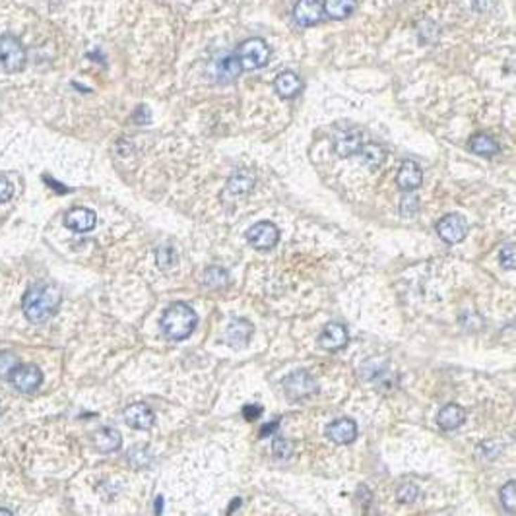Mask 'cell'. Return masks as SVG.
<instances>
[{"label": "cell", "mask_w": 516, "mask_h": 516, "mask_svg": "<svg viewBox=\"0 0 516 516\" xmlns=\"http://www.w3.org/2000/svg\"><path fill=\"white\" fill-rule=\"evenodd\" d=\"M63 303V291L58 285L49 282H37L27 288L22 299V311L30 323H47L51 316L57 315Z\"/></svg>", "instance_id": "cell-1"}, {"label": "cell", "mask_w": 516, "mask_h": 516, "mask_svg": "<svg viewBox=\"0 0 516 516\" xmlns=\"http://www.w3.org/2000/svg\"><path fill=\"white\" fill-rule=\"evenodd\" d=\"M198 316L194 309L186 303H173V305L163 313L162 316V330L173 342L186 340L193 330L196 328Z\"/></svg>", "instance_id": "cell-2"}, {"label": "cell", "mask_w": 516, "mask_h": 516, "mask_svg": "<svg viewBox=\"0 0 516 516\" xmlns=\"http://www.w3.org/2000/svg\"><path fill=\"white\" fill-rule=\"evenodd\" d=\"M235 55L239 58L243 70H258L264 68L270 60V47L262 37H250L237 47Z\"/></svg>", "instance_id": "cell-3"}, {"label": "cell", "mask_w": 516, "mask_h": 516, "mask_svg": "<svg viewBox=\"0 0 516 516\" xmlns=\"http://www.w3.org/2000/svg\"><path fill=\"white\" fill-rule=\"evenodd\" d=\"M25 55L24 45L14 35H0V70L2 72H20L24 70Z\"/></svg>", "instance_id": "cell-4"}, {"label": "cell", "mask_w": 516, "mask_h": 516, "mask_svg": "<svg viewBox=\"0 0 516 516\" xmlns=\"http://www.w3.org/2000/svg\"><path fill=\"white\" fill-rule=\"evenodd\" d=\"M283 390L291 400H307L316 394V380L307 371H293L283 380Z\"/></svg>", "instance_id": "cell-5"}, {"label": "cell", "mask_w": 516, "mask_h": 516, "mask_svg": "<svg viewBox=\"0 0 516 516\" xmlns=\"http://www.w3.org/2000/svg\"><path fill=\"white\" fill-rule=\"evenodd\" d=\"M8 380L22 394H33L43 382V373L37 365H18L8 375Z\"/></svg>", "instance_id": "cell-6"}, {"label": "cell", "mask_w": 516, "mask_h": 516, "mask_svg": "<svg viewBox=\"0 0 516 516\" xmlns=\"http://www.w3.org/2000/svg\"><path fill=\"white\" fill-rule=\"evenodd\" d=\"M247 241H249L250 247L258 250L274 249L280 241V229L270 221H260L247 231Z\"/></svg>", "instance_id": "cell-7"}, {"label": "cell", "mask_w": 516, "mask_h": 516, "mask_svg": "<svg viewBox=\"0 0 516 516\" xmlns=\"http://www.w3.org/2000/svg\"><path fill=\"white\" fill-rule=\"evenodd\" d=\"M437 233L441 235V239L444 243L456 245V243L466 239V235H468V221L462 218L460 214H446L444 218L439 219Z\"/></svg>", "instance_id": "cell-8"}, {"label": "cell", "mask_w": 516, "mask_h": 516, "mask_svg": "<svg viewBox=\"0 0 516 516\" xmlns=\"http://www.w3.org/2000/svg\"><path fill=\"white\" fill-rule=\"evenodd\" d=\"M365 144V134L359 129H346L338 130L334 134V152L338 153L340 157H351Z\"/></svg>", "instance_id": "cell-9"}, {"label": "cell", "mask_w": 516, "mask_h": 516, "mask_svg": "<svg viewBox=\"0 0 516 516\" xmlns=\"http://www.w3.org/2000/svg\"><path fill=\"white\" fill-rule=\"evenodd\" d=\"M347 342H349V334L342 323L326 324L321 332V338H318V344L326 351H338V349L347 346Z\"/></svg>", "instance_id": "cell-10"}, {"label": "cell", "mask_w": 516, "mask_h": 516, "mask_svg": "<svg viewBox=\"0 0 516 516\" xmlns=\"http://www.w3.org/2000/svg\"><path fill=\"white\" fill-rule=\"evenodd\" d=\"M324 12L321 0H297V4L293 6V18L303 27H311V25L318 24Z\"/></svg>", "instance_id": "cell-11"}, {"label": "cell", "mask_w": 516, "mask_h": 516, "mask_svg": "<svg viewBox=\"0 0 516 516\" xmlns=\"http://www.w3.org/2000/svg\"><path fill=\"white\" fill-rule=\"evenodd\" d=\"M252 332L254 326L247 321V318H233L229 326H227L226 340L227 344L235 349H241V347L249 346L250 338H252Z\"/></svg>", "instance_id": "cell-12"}, {"label": "cell", "mask_w": 516, "mask_h": 516, "mask_svg": "<svg viewBox=\"0 0 516 516\" xmlns=\"http://www.w3.org/2000/svg\"><path fill=\"white\" fill-rule=\"evenodd\" d=\"M96 212L89 210V208H72V210L66 212L65 216V226L76 233H88L96 227Z\"/></svg>", "instance_id": "cell-13"}, {"label": "cell", "mask_w": 516, "mask_h": 516, "mask_svg": "<svg viewBox=\"0 0 516 516\" xmlns=\"http://www.w3.org/2000/svg\"><path fill=\"white\" fill-rule=\"evenodd\" d=\"M326 437L336 444H351L357 439V423L349 418H342L328 425Z\"/></svg>", "instance_id": "cell-14"}, {"label": "cell", "mask_w": 516, "mask_h": 516, "mask_svg": "<svg viewBox=\"0 0 516 516\" xmlns=\"http://www.w3.org/2000/svg\"><path fill=\"white\" fill-rule=\"evenodd\" d=\"M124 421L129 423L132 429H150L155 423V415L150 410V406H146L142 402L130 404L129 408L124 410Z\"/></svg>", "instance_id": "cell-15"}, {"label": "cell", "mask_w": 516, "mask_h": 516, "mask_svg": "<svg viewBox=\"0 0 516 516\" xmlns=\"http://www.w3.org/2000/svg\"><path fill=\"white\" fill-rule=\"evenodd\" d=\"M421 183H423V171L420 165L415 162H404L396 175V185L406 193H410V191L420 188Z\"/></svg>", "instance_id": "cell-16"}, {"label": "cell", "mask_w": 516, "mask_h": 516, "mask_svg": "<svg viewBox=\"0 0 516 516\" xmlns=\"http://www.w3.org/2000/svg\"><path fill=\"white\" fill-rule=\"evenodd\" d=\"M274 89L276 93L283 99H293L301 93L303 89V82L299 78L297 74L291 72V70H283L276 76L274 80Z\"/></svg>", "instance_id": "cell-17"}, {"label": "cell", "mask_w": 516, "mask_h": 516, "mask_svg": "<svg viewBox=\"0 0 516 516\" xmlns=\"http://www.w3.org/2000/svg\"><path fill=\"white\" fill-rule=\"evenodd\" d=\"M439 427L443 431H454L466 421V410H462L458 404H446L439 413Z\"/></svg>", "instance_id": "cell-18"}, {"label": "cell", "mask_w": 516, "mask_h": 516, "mask_svg": "<svg viewBox=\"0 0 516 516\" xmlns=\"http://www.w3.org/2000/svg\"><path fill=\"white\" fill-rule=\"evenodd\" d=\"M324 16L330 20H346L357 8V0H321Z\"/></svg>", "instance_id": "cell-19"}, {"label": "cell", "mask_w": 516, "mask_h": 516, "mask_svg": "<svg viewBox=\"0 0 516 516\" xmlns=\"http://www.w3.org/2000/svg\"><path fill=\"white\" fill-rule=\"evenodd\" d=\"M93 443H96L97 451L115 452L121 449L122 437L117 429L105 427V429H101L99 433H96V437H93Z\"/></svg>", "instance_id": "cell-20"}, {"label": "cell", "mask_w": 516, "mask_h": 516, "mask_svg": "<svg viewBox=\"0 0 516 516\" xmlns=\"http://www.w3.org/2000/svg\"><path fill=\"white\" fill-rule=\"evenodd\" d=\"M241 65H239V58L235 53L231 55H226L218 60L216 65V74L221 82H233L239 74H241Z\"/></svg>", "instance_id": "cell-21"}, {"label": "cell", "mask_w": 516, "mask_h": 516, "mask_svg": "<svg viewBox=\"0 0 516 516\" xmlns=\"http://www.w3.org/2000/svg\"><path fill=\"white\" fill-rule=\"evenodd\" d=\"M470 150L477 155H484V157H491V155H497L501 152L499 144L493 140L491 136H487V134H474V136L470 138Z\"/></svg>", "instance_id": "cell-22"}, {"label": "cell", "mask_w": 516, "mask_h": 516, "mask_svg": "<svg viewBox=\"0 0 516 516\" xmlns=\"http://www.w3.org/2000/svg\"><path fill=\"white\" fill-rule=\"evenodd\" d=\"M359 155H361V160H363V163L369 167V169H379L380 165L385 163V160H387L385 148L379 144H375V142H367V144H363V148L359 150Z\"/></svg>", "instance_id": "cell-23"}, {"label": "cell", "mask_w": 516, "mask_h": 516, "mask_svg": "<svg viewBox=\"0 0 516 516\" xmlns=\"http://www.w3.org/2000/svg\"><path fill=\"white\" fill-rule=\"evenodd\" d=\"M252 186H254V179L250 177L249 173L239 171V173H235L233 177L229 179V183H227V194H231L235 198L237 196H247Z\"/></svg>", "instance_id": "cell-24"}, {"label": "cell", "mask_w": 516, "mask_h": 516, "mask_svg": "<svg viewBox=\"0 0 516 516\" xmlns=\"http://www.w3.org/2000/svg\"><path fill=\"white\" fill-rule=\"evenodd\" d=\"M227 282H229V276H227L224 268L210 266L204 272V283H206V288L219 290V288H226Z\"/></svg>", "instance_id": "cell-25"}, {"label": "cell", "mask_w": 516, "mask_h": 516, "mask_svg": "<svg viewBox=\"0 0 516 516\" xmlns=\"http://www.w3.org/2000/svg\"><path fill=\"white\" fill-rule=\"evenodd\" d=\"M155 260H157V266L162 268V270H165V272H169V270H173L175 264L179 262V257L173 247H162V249H157Z\"/></svg>", "instance_id": "cell-26"}, {"label": "cell", "mask_w": 516, "mask_h": 516, "mask_svg": "<svg viewBox=\"0 0 516 516\" xmlns=\"http://www.w3.org/2000/svg\"><path fill=\"white\" fill-rule=\"evenodd\" d=\"M501 503L503 507L507 508L508 515H515L516 512V482H508L503 485L501 489Z\"/></svg>", "instance_id": "cell-27"}, {"label": "cell", "mask_w": 516, "mask_h": 516, "mask_svg": "<svg viewBox=\"0 0 516 516\" xmlns=\"http://www.w3.org/2000/svg\"><path fill=\"white\" fill-rule=\"evenodd\" d=\"M272 452H274V456L278 460L291 458V454H293V443L288 441V439H283V437H276L274 443H272Z\"/></svg>", "instance_id": "cell-28"}, {"label": "cell", "mask_w": 516, "mask_h": 516, "mask_svg": "<svg viewBox=\"0 0 516 516\" xmlns=\"http://www.w3.org/2000/svg\"><path fill=\"white\" fill-rule=\"evenodd\" d=\"M20 365V359L12 351H0V377L8 379V375Z\"/></svg>", "instance_id": "cell-29"}, {"label": "cell", "mask_w": 516, "mask_h": 516, "mask_svg": "<svg viewBox=\"0 0 516 516\" xmlns=\"http://www.w3.org/2000/svg\"><path fill=\"white\" fill-rule=\"evenodd\" d=\"M418 208H420V200L410 191V194H406L400 202V214H402V218H413L418 214Z\"/></svg>", "instance_id": "cell-30"}, {"label": "cell", "mask_w": 516, "mask_h": 516, "mask_svg": "<svg viewBox=\"0 0 516 516\" xmlns=\"http://www.w3.org/2000/svg\"><path fill=\"white\" fill-rule=\"evenodd\" d=\"M396 497H398V501H400L402 505H410V503H413V501L420 497V489H418V485L413 484L402 485V487L398 489V493H396Z\"/></svg>", "instance_id": "cell-31"}, {"label": "cell", "mask_w": 516, "mask_h": 516, "mask_svg": "<svg viewBox=\"0 0 516 516\" xmlns=\"http://www.w3.org/2000/svg\"><path fill=\"white\" fill-rule=\"evenodd\" d=\"M515 243H507L503 249H501V254H499V260H501V264H503V268L505 270H515L516 264H515Z\"/></svg>", "instance_id": "cell-32"}, {"label": "cell", "mask_w": 516, "mask_h": 516, "mask_svg": "<svg viewBox=\"0 0 516 516\" xmlns=\"http://www.w3.org/2000/svg\"><path fill=\"white\" fill-rule=\"evenodd\" d=\"M14 196V186L6 177H0V204H6Z\"/></svg>", "instance_id": "cell-33"}, {"label": "cell", "mask_w": 516, "mask_h": 516, "mask_svg": "<svg viewBox=\"0 0 516 516\" xmlns=\"http://www.w3.org/2000/svg\"><path fill=\"white\" fill-rule=\"evenodd\" d=\"M243 415H245V420L247 421H254L262 415V408H260V406H252V404H249V406H245V408H243Z\"/></svg>", "instance_id": "cell-34"}, {"label": "cell", "mask_w": 516, "mask_h": 516, "mask_svg": "<svg viewBox=\"0 0 516 516\" xmlns=\"http://www.w3.org/2000/svg\"><path fill=\"white\" fill-rule=\"evenodd\" d=\"M45 183H49V185L53 186V188H57L58 194H65L66 193V186L58 185V183H55V181H53V179H51V177H45Z\"/></svg>", "instance_id": "cell-35"}, {"label": "cell", "mask_w": 516, "mask_h": 516, "mask_svg": "<svg viewBox=\"0 0 516 516\" xmlns=\"http://www.w3.org/2000/svg\"><path fill=\"white\" fill-rule=\"evenodd\" d=\"M276 425H278V421H274V423H268L266 427L262 429V433H260V437H266L268 433H274Z\"/></svg>", "instance_id": "cell-36"}, {"label": "cell", "mask_w": 516, "mask_h": 516, "mask_svg": "<svg viewBox=\"0 0 516 516\" xmlns=\"http://www.w3.org/2000/svg\"><path fill=\"white\" fill-rule=\"evenodd\" d=\"M231 503H233V505H231V508H229V510H227V512H229V515H231V512H233V510H235V508H237V507H241V499H233V501H231Z\"/></svg>", "instance_id": "cell-37"}, {"label": "cell", "mask_w": 516, "mask_h": 516, "mask_svg": "<svg viewBox=\"0 0 516 516\" xmlns=\"http://www.w3.org/2000/svg\"><path fill=\"white\" fill-rule=\"evenodd\" d=\"M162 503H163V499H162V497H160V499H157V508H155V512H157V515L162 512V507H163Z\"/></svg>", "instance_id": "cell-38"}, {"label": "cell", "mask_w": 516, "mask_h": 516, "mask_svg": "<svg viewBox=\"0 0 516 516\" xmlns=\"http://www.w3.org/2000/svg\"><path fill=\"white\" fill-rule=\"evenodd\" d=\"M0 515H12V510H6V508H0Z\"/></svg>", "instance_id": "cell-39"}, {"label": "cell", "mask_w": 516, "mask_h": 516, "mask_svg": "<svg viewBox=\"0 0 516 516\" xmlns=\"http://www.w3.org/2000/svg\"><path fill=\"white\" fill-rule=\"evenodd\" d=\"M0 413H2V408H0Z\"/></svg>", "instance_id": "cell-40"}]
</instances>
